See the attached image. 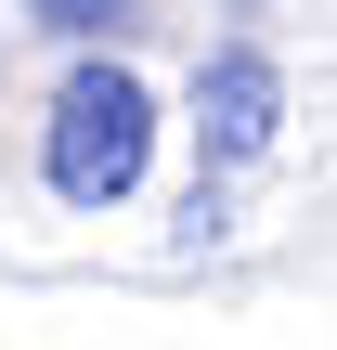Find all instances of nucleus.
I'll use <instances>...</instances> for the list:
<instances>
[{"label": "nucleus", "mask_w": 337, "mask_h": 350, "mask_svg": "<svg viewBox=\"0 0 337 350\" xmlns=\"http://www.w3.org/2000/svg\"><path fill=\"white\" fill-rule=\"evenodd\" d=\"M143 156H156V91H143L117 52H91V65L52 91V143H39V169H52L65 208H117V195L143 182Z\"/></svg>", "instance_id": "f257e3e1"}, {"label": "nucleus", "mask_w": 337, "mask_h": 350, "mask_svg": "<svg viewBox=\"0 0 337 350\" xmlns=\"http://www.w3.org/2000/svg\"><path fill=\"white\" fill-rule=\"evenodd\" d=\"M273 117H286V65H273L260 39H221V52L195 65V143H208V169H247V156L273 143Z\"/></svg>", "instance_id": "f03ea898"}, {"label": "nucleus", "mask_w": 337, "mask_h": 350, "mask_svg": "<svg viewBox=\"0 0 337 350\" xmlns=\"http://www.w3.org/2000/svg\"><path fill=\"white\" fill-rule=\"evenodd\" d=\"M26 13H39L52 39H117V26H130L143 0H26Z\"/></svg>", "instance_id": "7ed1b4c3"}]
</instances>
